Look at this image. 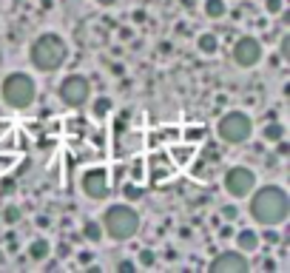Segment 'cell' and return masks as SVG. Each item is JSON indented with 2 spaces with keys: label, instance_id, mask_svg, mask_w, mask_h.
Returning a JSON list of instances; mask_svg holds the SVG:
<instances>
[{
  "label": "cell",
  "instance_id": "cell-12",
  "mask_svg": "<svg viewBox=\"0 0 290 273\" xmlns=\"http://www.w3.org/2000/svg\"><path fill=\"white\" fill-rule=\"evenodd\" d=\"M194 46H197V51L202 57H216L219 49H222V40H219L216 31H199L197 40H194Z\"/></svg>",
  "mask_w": 290,
  "mask_h": 273
},
{
  "label": "cell",
  "instance_id": "cell-21",
  "mask_svg": "<svg viewBox=\"0 0 290 273\" xmlns=\"http://www.w3.org/2000/svg\"><path fill=\"white\" fill-rule=\"evenodd\" d=\"M194 154H197V142H191L185 148H177V145L171 148V157L179 159V165H188V159H194Z\"/></svg>",
  "mask_w": 290,
  "mask_h": 273
},
{
  "label": "cell",
  "instance_id": "cell-20",
  "mask_svg": "<svg viewBox=\"0 0 290 273\" xmlns=\"http://www.w3.org/2000/svg\"><path fill=\"white\" fill-rule=\"evenodd\" d=\"M20 219H23V208L14 205V202H9V205L3 208V225H9V228H12V225L20 222Z\"/></svg>",
  "mask_w": 290,
  "mask_h": 273
},
{
  "label": "cell",
  "instance_id": "cell-25",
  "mask_svg": "<svg viewBox=\"0 0 290 273\" xmlns=\"http://www.w3.org/2000/svg\"><path fill=\"white\" fill-rule=\"evenodd\" d=\"M114 270H117V273H137L140 267H137V259H131V256H123V259H117Z\"/></svg>",
  "mask_w": 290,
  "mask_h": 273
},
{
  "label": "cell",
  "instance_id": "cell-28",
  "mask_svg": "<svg viewBox=\"0 0 290 273\" xmlns=\"http://www.w3.org/2000/svg\"><path fill=\"white\" fill-rule=\"evenodd\" d=\"M273 148H276L273 154H276L279 159H287L290 157V140H287V137H282L279 142H273Z\"/></svg>",
  "mask_w": 290,
  "mask_h": 273
},
{
  "label": "cell",
  "instance_id": "cell-2",
  "mask_svg": "<svg viewBox=\"0 0 290 273\" xmlns=\"http://www.w3.org/2000/svg\"><path fill=\"white\" fill-rule=\"evenodd\" d=\"M71 60V43L60 31H40L29 43V66L40 74L63 71Z\"/></svg>",
  "mask_w": 290,
  "mask_h": 273
},
{
  "label": "cell",
  "instance_id": "cell-35",
  "mask_svg": "<svg viewBox=\"0 0 290 273\" xmlns=\"http://www.w3.org/2000/svg\"><path fill=\"white\" fill-rule=\"evenodd\" d=\"M37 225L40 228H49V216H37Z\"/></svg>",
  "mask_w": 290,
  "mask_h": 273
},
{
  "label": "cell",
  "instance_id": "cell-7",
  "mask_svg": "<svg viewBox=\"0 0 290 273\" xmlns=\"http://www.w3.org/2000/svg\"><path fill=\"white\" fill-rule=\"evenodd\" d=\"M256 185H259V174H256L250 165L236 162V165H230V168H225V174H222V191L234 202H245Z\"/></svg>",
  "mask_w": 290,
  "mask_h": 273
},
{
  "label": "cell",
  "instance_id": "cell-32",
  "mask_svg": "<svg viewBox=\"0 0 290 273\" xmlns=\"http://www.w3.org/2000/svg\"><path fill=\"white\" fill-rule=\"evenodd\" d=\"M259 267H262V270H276L279 265H276V259H273V256H267V259L259 262Z\"/></svg>",
  "mask_w": 290,
  "mask_h": 273
},
{
  "label": "cell",
  "instance_id": "cell-14",
  "mask_svg": "<svg viewBox=\"0 0 290 273\" xmlns=\"http://www.w3.org/2000/svg\"><path fill=\"white\" fill-rule=\"evenodd\" d=\"M80 236L86 245H103L105 236H103V225H100V219H86V222L80 225Z\"/></svg>",
  "mask_w": 290,
  "mask_h": 273
},
{
  "label": "cell",
  "instance_id": "cell-17",
  "mask_svg": "<svg viewBox=\"0 0 290 273\" xmlns=\"http://www.w3.org/2000/svg\"><path fill=\"white\" fill-rule=\"evenodd\" d=\"M88 105H91V114L97 117V120H105V117L111 114V108H114V103H111V97H108V94L91 97V100H88Z\"/></svg>",
  "mask_w": 290,
  "mask_h": 273
},
{
  "label": "cell",
  "instance_id": "cell-5",
  "mask_svg": "<svg viewBox=\"0 0 290 273\" xmlns=\"http://www.w3.org/2000/svg\"><path fill=\"white\" fill-rule=\"evenodd\" d=\"M253 131H256L253 117L245 108H228L216 120V140L222 142V145H230V148L247 145L253 140Z\"/></svg>",
  "mask_w": 290,
  "mask_h": 273
},
{
  "label": "cell",
  "instance_id": "cell-4",
  "mask_svg": "<svg viewBox=\"0 0 290 273\" xmlns=\"http://www.w3.org/2000/svg\"><path fill=\"white\" fill-rule=\"evenodd\" d=\"M0 100L12 111H29L37 103V80L29 71H9L0 80Z\"/></svg>",
  "mask_w": 290,
  "mask_h": 273
},
{
  "label": "cell",
  "instance_id": "cell-23",
  "mask_svg": "<svg viewBox=\"0 0 290 273\" xmlns=\"http://www.w3.org/2000/svg\"><path fill=\"white\" fill-rule=\"evenodd\" d=\"M262 9H265L267 17H279V14L287 9V0H265V3H262Z\"/></svg>",
  "mask_w": 290,
  "mask_h": 273
},
{
  "label": "cell",
  "instance_id": "cell-18",
  "mask_svg": "<svg viewBox=\"0 0 290 273\" xmlns=\"http://www.w3.org/2000/svg\"><path fill=\"white\" fill-rule=\"evenodd\" d=\"M134 259H137V267H140V270H154L157 267V250L154 248H140Z\"/></svg>",
  "mask_w": 290,
  "mask_h": 273
},
{
  "label": "cell",
  "instance_id": "cell-9",
  "mask_svg": "<svg viewBox=\"0 0 290 273\" xmlns=\"http://www.w3.org/2000/svg\"><path fill=\"white\" fill-rule=\"evenodd\" d=\"M230 60H234V66L245 68V71L262 66V60H265V43L256 34H239L234 40V46H230Z\"/></svg>",
  "mask_w": 290,
  "mask_h": 273
},
{
  "label": "cell",
  "instance_id": "cell-19",
  "mask_svg": "<svg viewBox=\"0 0 290 273\" xmlns=\"http://www.w3.org/2000/svg\"><path fill=\"white\" fill-rule=\"evenodd\" d=\"M123 199L131 202V205H137V202L145 199V188H142L140 182H131V179H128V182L123 185Z\"/></svg>",
  "mask_w": 290,
  "mask_h": 273
},
{
  "label": "cell",
  "instance_id": "cell-33",
  "mask_svg": "<svg viewBox=\"0 0 290 273\" xmlns=\"http://www.w3.org/2000/svg\"><path fill=\"white\" fill-rule=\"evenodd\" d=\"M265 165H267V168H276V165H279V157H276V154H267V157H265Z\"/></svg>",
  "mask_w": 290,
  "mask_h": 273
},
{
  "label": "cell",
  "instance_id": "cell-1",
  "mask_svg": "<svg viewBox=\"0 0 290 273\" xmlns=\"http://www.w3.org/2000/svg\"><path fill=\"white\" fill-rule=\"evenodd\" d=\"M247 216L259 228H282L290 219V194L279 182L256 185L247 196Z\"/></svg>",
  "mask_w": 290,
  "mask_h": 273
},
{
  "label": "cell",
  "instance_id": "cell-34",
  "mask_svg": "<svg viewBox=\"0 0 290 273\" xmlns=\"http://www.w3.org/2000/svg\"><path fill=\"white\" fill-rule=\"evenodd\" d=\"M94 3H97V6H103V9H111V6H117L120 0H94Z\"/></svg>",
  "mask_w": 290,
  "mask_h": 273
},
{
  "label": "cell",
  "instance_id": "cell-30",
  "mask_svg": "<svg viewBox=\"0 0 290 273\" xmlns=\"http://www.w3.org/2000/svg\"><path fill=\"white\" fill-rule=\"evenodd\" d=\"M234 231H236L234 222H222V225H219V231H216V236H219V239H230V236H234Z\"/></svg>",
  "mask_w": 290,
  "mask_h": 273
},
{
  "label": "cell",
  "instance_id": "cell-26",
  "mask_svg": "<svg viewBox=\"0 0 290 273\" xmlns=\"http://www.w3.org/2000/svg\"><path fill=\"white\" fill-rule=\"evenodd\" d=\"M259 242H262V245H270V248H273V245L282 242V236H279L276 228H265V231L259 233Z\"/></svg>",
  "mask_w": 290,
  "mask_h": 273
},
{
  "label": "cell",
  "instance_id": "cell-13",
  "mask_svg": "<svg viewBox=\"0 0 290 273\" xmlns=\"http://www.w3.org/2000/svg\"><path fill=\"white\" fill-rule=\"evenodd\" d=\"M49 256H51V242L46 236H34L26 245V259H29L31 265H40V262L49 259Z\"/></svg>",
  "mask_w": 290,
  "mask_h": 273
},
{
  "label": "cell",
  "instance_id": "cell-8",
  "mask_svg": "<svg viewBox=\"0 0 290 273\" xmlns=\"http://www.w3.org/2000/svg\"><path fill=\"white\" fill-rule=\"evenodd\" d=\"M77 185H80V194L91 202H105L111 196V171L105 165H91V168H83L77 176Z\"/></svg>",
  "mask_w": 290,
  "mask_h": 273
},
{
  "label": "cell",
  "instance_id": "cell-16",
  "mask_svg": "<svg viewBox=\"0 0 290 273\" xmlns=\"http://www.w3.org/2000/svg\"><path fill=\"white\" fill-rule=\"evenodd\" d=\"M202 14L208 20H225L228 17V3L225 0H202Z\"/></svg>",
  "mask_w": 290,
  "mask_h": 273
},
{
  "label": "cell",
  "instance_id": "cell-31",
  "mask_svg": "<svg viewBox=\"0 0 290 273\" xmlns=\"http://www.w3.org/2000/svg\"><path fill=\"white\" fill-rule=\"evenodd\" d=\"M202 137H205L202 128H188V131H185V140H188V142H199Z\"/></svg>",
  "mask_w": 290,
  "mask_h": 273
},
{
  "label": "cell",
  "instance_id": "cell-11",
  "mask_svg": "<svg viewBox=\"0 0 290 273\" xmlns=\"http://www.w3.org/2000/svg\"><path fill=\"white\" fill-rule=\"evenodd\" d=\"M230 239H234V248L242 250V253H247V256H256L262 248L259 231H256V228H239V231H234Z\"/></svg>",
  "mask_w": 290,
  "mask_h": 273
},
{
  "label": "cell",
  "instance_id": "cell-36",
  "mask_svg": "<svg viewBox=\"0 0 290 273\" xmlns=\"http://www.w3.org/2000/svg\"><path fill=\"white\" fill-rule=\"evenodd\" d=\"M0 262H3V256H0Z\"/></svg>",
  "mask_w": 290,
  "mask_h": 273
},
{
  "label": "cell",
  "instance_id": "cell-10",
  "mask_svg": "<svg viewBox=\"0 0 290 273\" xmlns=\"http://www.w3.org/2000/svg\"><path fill=\"white\" fill-rule=\"evenodd\" d=\"M250 267V256L236 248H222L208 262V273H247Z\"/></svg>",
  "mask_w": 290,
  "mask_h": 273
},
{
  "label": "cell",
  "instance_id": "cell-22",
  "mask_svg": "<svg viewBox=\"0 0 290 273\" xmlns=\"http://www.w3.org/2000/svg\"><path fill=\"white\" fill-rule=\"evenodd\" d=\"M219 216H222V222H239L242 211H239L236 202H225V205L219 208Z\"/></svg>",
  "mask_w": 290,
  "mask_h": 273
},
{
  "label": "cell",
  "instance_id": "cell-27",
  "mask_svg": "<svg viewBox=\"0 0 290 273\" xmlns=\"http://www.w3.org/2000/svg\"><path fill=\"white\" fill-rule=\"evenodd\" d=\"M71 256L77 259V265H80V267H86V265H91V262H94V250L91 248H80V250H74Z\"/></svg>",
  "mask_w": 290,
  "mask_h": 273
},
{
  "label": "cell",
  "instance_id": "cell-6",
  "mask_svg": "<svg viewBox=\"0 0 290 273\" xmlns=\"http://www.w3.org/2000/svg\"><path fill=\"white\" fill-rule=\"evenodd\" d=\"M91 97H94V83H91V77H86V74H80V71L66 74V77L57 83V100H60V105L68 111L86 108Z\"/></svg>",
  "mask_w": 290,
  "mask_h": 273
},
{
  "label": "cell",
  "instance_id": "cell-15",
  "mask_svg": "<svg viewBox=\"0 0 290 273\" xmlns=\"http://www.w3.org/2000/svg\"><path fill=\"white\" fill-rule=\"evenodd\" d=\"M282 137H287V125H284V122H279L276 117H270V120L262 125V140H265L267 145H273V142H279Z\"/></svg>",
  "mask_w": 290,
  "mask_h": 273
},
{
  "label": "cell",
  "instance_id": "cell-29",
  "mask_svg": "<svg viewBox=\"0 0 290 273\" xmlns=\"http://www.w3.org/2000/svg\"><path fill=\"white\" fill-rule=\"evenodd\" d=\"M279 57H282L284 63L290 60V34H287V31H284V34L279 37Z\"/></svg>",
  "mask_w": 290,
  "mask_h": 273
},
{
  "label": "cell",
  "instance_id": "cell-24",
  "mask_svg": "<svg viewBox=\"0 0 290 273\" xmlns=\"http://www.w3.org/2000/svg\"><path fill=\"white\" fill-rule=\"evenodd\" d=\"M51 253H54L60 262H66V259H71L74 248H71V242H57V245H51Z\"/></svg>",
  "mask_w": 290,
  "mask_h": 273
},
{
  "label": "cell",
  "instance_id": "cell-3",
  "mask_svg": "<svg viewBox=\"0 0 290 273\" xmlns=\"http://www.w3.org/2000/svg\"><path fill=\"white\" fill-rule=\"evenodd\" d=\"M100 225H103V236L111 239L117 245H125L131 239H137V233L142 231V213L137 211V205L131 202H111L100 213Z\"/></svg>",
  "mask_w": 290,
  "mask_h": 273
}]
</instances>
